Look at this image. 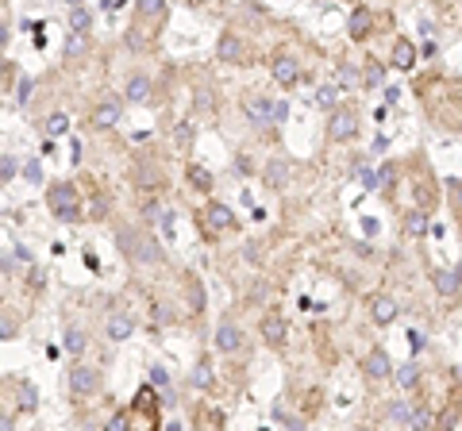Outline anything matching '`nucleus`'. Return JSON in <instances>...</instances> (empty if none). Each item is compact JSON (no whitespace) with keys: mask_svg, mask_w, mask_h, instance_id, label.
Instances as JSON below:
<instances>
[{"mask_svg":"<svg viewBox=\"0 0 462 431\" xmlns=\"http://www.w3.org/2000/svg\"><path fill=\"white\" fill-rule=\"evenodd\" d=\"M116 120H120V100H104V104H97V112H93V124L97 127H112Z\"/></svg>","mask_w":462,"mask_h":431,"instance_id":"f8f14e48","label":"nucleus"},{"mask_svg":"<svg viewBox=\"0 0 462 431\" xmlns=\"http://www.w3.org/2000/svg\"><path fill=\"white\" fill-rule=\"evenodd\" d=\"M393 370V366H389V355L385 350H370V358H366V373H370V377H385V373Z\"/></svg>","mask_w":462,"mask_h":431,"instance_id":"2eb2a0df","label":"nucleus"},{"mask_svg":"<svg viewBox=\"0 0 462 431\" xmlns=\"http://www.w3.org/2000/svg\"><path fill=\"white\" fill-rule=\"evenodd\" d=\"M397 385H401V389H416V385H420V370H416V362H404L401 370H397Z\"/></svg>","mask_w":462,"mask_h":431,"instance_id":"412c9836","label":"nucleus"},{"mask_svg":"<svg viewBox=\"0 0 462 431\" xmlns=\"http://www.w3.org/2000/svg\"><path fill=\"white\" fill-rule=\"evenodd\" d=\"M47 204H50V212H54L62 224H77V220H81V197H77V189H74V185H66V181L50 185Z\"/></svg>","mask_w":462,"mask_h":431,"instance_id":"f257e3e1","label":"nucleus"},{"mask_svg":"<svg viewBox=\"0 0 462 431\" xmlns=\"http://www.w3.org/2000/svg\"><path fill=\"white\" fill-rule=\"evenodd\" d=\"M374 27V16L366 8H355V16H351V39H366Z\"/></svg>","mask_w":462,"mask_h":431,"instance_id":"dca6fc26","label":"nucleus"},{"mask_svg":"<svg viewBox=\"0 0 462 431\" xmlns=\"http://www.w3.org/2000/svg\"><path fill=\"white\" fill-rule=\"evenodd\" d=\"M66 350H70V355H81V350H85V332L70 327V332H66Z\"/></svg>","mask_w":462,"mask_h":431,"instance_id":"bb28decb","label":"nucleus"},{"mask_svg":"<svg viewBox=\"0 0 462 431\" xmlns=\"http://www.w3.org/2000/svg\"><path fill=\"white\" fill-rule=\"evenodd\" d=\"M389 416H393V420H413V412L404 408V400H397V405L389 408Z\"/></svg>","mask_w":462,"mask_h":431,"instance_id":"ea45409f","label":"nucleus"},{"mask_svg":"<svg viewBox=\"0 0 462 431\" xmlns=\"http://www.w3.org/2000/svg\"><path fill=\"white\" fill-rule=\"evenodd\" d=\"M393 66L397 70H413L416 66V50H413V42H408V39H397L393 42Z\"/></svg>","mask_w":462,"mask_h":431,"instance_id":"9b49d317","label":"nucleus"},{"mask_svg":"<svg viewBox=\"0 0 462 431\" xmlns=\"http://www.w3.org/2000/svg\"><path fill=\"white\" fill-rule=\"evenodd\" d=\"M216 50H220V58H223V62H239V58H243V42L235 39V35H223Z\"/></svg>","mask_w":462,"mask_h":431,"instance_id":"6ab92c4d","label":"nucleus"},{"mask_svg":"<svg viewBox=\"0 0 462 431\" xmlns=\"http://www.w3.org/2000/svg\"><path fill=\"white\" fill-rule=\"evenodd\" d=\"M0 335H4V339H12V335H16V320H12L8 308H4V316H0Z\"/></svg>","mask_w":462,"mask_h":431,"instance_id":"473e14b6","label":"nucleus"},{"mask_svg":"<svg viewBox=\"0 0 462 431\" xmlns=\"http://www.w3.org/2000/svg\"><path fill=\"white\" fill-rule=\"evenodd\" d=\"M31 181H42V170H39V162H27V170H24Z\"/></svg>","mask_w":462,"mask_h":431,"instance_id":"c03bdc74","label":"nucleus"},{"mask_svg":"<svg viewBox=\"0 0 462 431\" xmlns=\"http://www.w3.org/2000/svg\"><path fill=\"white\" fill-rule=\"evenodd\" d=\"M104 431H127V416L124 412H116L112 420H108V428Z\"/></svg>","mask_w":462,"mask_h":431,"instance_id":"58836bf2","label":"nucleus"},{"mask_svg":"<svg viewBox=\"0 0 462 431\" xmlns=\"http://www.w3.org/2000/svg\"><path fill=\"white\" fill-rule=\"evenodd\" d=\"M262 339L273 343V347L285 343V323H281V316H266V320H262Z\"/></svg>","mask_w":462,"mask_h":431,"instance_id":"ddd939ff","label":"nucleus"},{"mask_svg":"<svg viewBox=\"0 0 462 431\" xmlns=\"http://www.w3.org/2000/svg\"><path fill=\"white\" fill-rule=\"evenodd\" d=\"M74 4H81V0H74Z\"/></svg>","mask_w":462,"mask_h":431,"instance_id":"de8ad7c7","label":"nucleus"},{"mask_svg":"<svg viewBox=\"0 0 462 431\" xmlns=\"http://www.w3.org/2000/svg\"><path fill=\"white\" fill-rule=\"evenodd\" d=\"M335 92H339V85H320V92H316V104L335 112Z\"/></svg>","mask_w":462,"mask_h":431,"instance_id":"a878e982","label":"nucleus"},{"mask_svg":"<svg viewBox=\"0 0 462 431\" xmlns=\"http://www.w3.org/2000/svg\"><path fill=\"white\" fill-rule=\"evenodd\" d=\"M335 85H358V70L339 66V70H335Z\"/></svg>","mask_w":462,"mask_h":431,"instance_id":"2f4dec72","label":"nucleus"},{"mask_svg":"<svg viewBox=\"0 0 462 431\" xmlns=\"http://www.w3.org/2000/svg\"><path fill=\"white\" fill-rule=\"evenodd\" d=\"M132 327H135L132 316H127V312H116L112 320H108V339H112V343H124L127 335H132Z\"/></svg>","mask_w":462,"mask_h":431,"instance_id":"9d476101","label":"nucleus"},{"mask_svg":"<svg viewBox=\"0 0 462 431\" xmlns=\"http://www.w3.org/2000/svg\"><path fill=\"white\" fill-rule=\"evenodd\" d=\"M77 50H85V35H74V39L66 42V54H77Z\"/></svg>","mask_w":462,"mask_h":431,"instance_id":"37998d69","label":"nucleus"},{"mask_svg":"<svg viewBox=\"0 0 462 431\" xmlns=\"http://www.w3.org/2000/svg\"><path fill=\"white\" fill-rule=\"evenodd\" d=\"M150 97V81L147 77H132L127 81V100H147Z\"/></svg>","mask_w":462,"mask_h":431,"instance_id":"b1692460","label":"nucleus"},{"mask_svg":"<svg viewBox=\"0 0 462 431\" xmlns=\"http://www.w3.org/2000/svg\"><path fill=\"white\" fill-rule=\"evenodd\" d=\"M447 189H451V197H454V204L462 208V181L459 177H451V181H447Z\"/></svg>","mask_w":462,"mask_h":431,"instance_id":"a19ab883","label":"nucleus"},{"mask_svg":"<svg viewBox=\"0 0 462 431\" xmlns=\"http://www.w3.org/2000/svg\"><path fill=\"white\" fill-rule=\"evenodd\" d=\"M70 27H74V35H85L93 27V16H89V8H81V4H74L70 8Z\"/></svg>","mask_w":462,"mask_h":431,"instance_id":"aec40b11","label":"nucleus"},{"mask_svg":"<svg viewBox=\"0 0 462 431\" xmlns=\"http://www.w3.org/2000/svg\"><path fill=\"white\" fill-rule=\"evenodd\" d=\"M285 177H289V162L285 158H270L262 170V181L270 185V189H285Z\"/></svg>","mask_w":462,"mask_h":431,"instance_id":"6e6552de","label":"nucleus"},{"mask_svg":"<svg viewBox=\"0 0 462 431\" xmlns=\"http://www.w3.org/2000/svg\"><path fill=\"white\" fill-rule=\"evenodd\" d=\"M0 177H4V185L16 177V158H12V154H0Z\"/></svg>","mask_w":462,"mask_h":431,"instance_id":"c756f323","label":"nucleus"},{"mask_svg":"<svg viewBox=\"0 0 462 431\" xmlns=\"http://www.w3.org/2000/svg\"><path fill=\"white\" fill-rule=\"evenodd\" d=\"M273 77H278V85H297V77H301V70H297V58L293 54H285V50H278L273 54Z\"/></svg>","mask_w":462,"mask_h":431,"instance_id":"423d86ee","label":"nucleus"},{"mask_svg":"<svg viewBox=\"0 0 462 431\" xmlns=\"http://www.w3.org/2000/svg\"><path fill=\"white\" fill-rule=\"evenodd\" d=\"M31 100V77H19V92H16V104H27Z\"/></svg>","mask_w":462,"mask_h":431,"instance_id":"c9c22d12","label":"nucleus"},{"mask_svg":"<svg viewBox=\"0 0 462 431\" xmlns=\"http://www.w3.org/2000/svg\"><path fill=\"white\" fill-rule=\"evenodd\" d=\"M135 405H143V408H154V389H150V385H143V389L135 393Z\"/></svg>","mask_w":462,"mask_h":431,"instance_id":"f704fd0d","label":"nucleus"},{"mask_svg":"<svg viewBox=\"0 0 462 431\" xmlns=\"http://www.w3.org/2000/svg\"><path fill=\"white\" fill-rule=\"evenodd\" d=\"M243 112H247V120L255 127L278 124V104H273L270 97H262V92H247V97H243Z\"/></svg>","mask_w":462,"mask_h":431,"instance_id":"7ed1b4c3","label":"nucleus"},{"mask_svg":"<svg viewBox=\"0 0 462 431\" xmlns=\"http://www.w3.org/2000/svg\"><path fill=\"white\" fill-rule=\"evenodd\" d=\"M408 347H413L416 355H420V350L428 347V339H424V332H416V327H413V332H408Z\"/></svg>","mask_w":462,"mask_h":431,"instance_id":"4c0bfd02","label":"nucleus"},{"mask_svg":"<svg viewBox=\"0 0 462 431\" xmlns=\"http://www.w3.org/2000/svg\"><path fill=\"white\" fill-rule=\"evenodd\" d=\"M408 423H413L416 431H431V412H428V408H416V412H413V420H408Z\"/></svg>","mask_w":462,"mask_h":431,"instance_id":"cd10ccee","label":"nucleus"},{"mask_svg":"<svg viewBox=\"0 0 462 431\" xmlns=\"http://www.w3.org/2000/svg\"><path fill=\"white\" fill-rule=\"evenodd\" d=\"M459 282H462V274H459V270H439V274H436V289L443 293V297L459 293Z\"/></svg>","mask_w":462,"mask_h":431,"instance_id":"f3484780","label":"nucleus"},{"mask_svg":"<svg viewBox=\"0 0 462 431\" xmlns=\"http://www.w3.org/2000/svg\"><path fill=\"white\" fill-rule=\"evenodd\" d=\"M120 247L127 250V258H135V262H158L162 258V250H158V243L154 239H147V235H139V231H120Z\"/></svg>","mask_w":462,"mask_h":431,"instance_id":"f03ea898","label":"nucleus"},{"mask_svg":"<svg viewBox=\"0 0 462 431\" xmlns=\"http://www.w3.org/2000/svg\"><path fill=\"white\" fill-rule=\"evenodd\" d=\"M66 127H70V120L62 116V112H54V116L47 120V131H50V135H66Z\"/></svg>","mask_w":462,"mask_h":431,"instance_id":"c85d7f7f","label":"nucleus"},{"mask_svg":"<svg viewBox=\"0 0 462 431\" xmlns=\"http://www.w3.org/2000/svg\"><path fill=\"white\" fill-rule=\"evenodd\" d=\"M166 12V0H139V16H147V19H158Z\"/></svg>","mask_w":462,"mask_h":431,"instance_id":"393cba45","label":"nucleus"},{"mask_svg":"<svg viewBox=\"0 0 462 431\" xmlns=\"http://www.w3.org/2000/svg\"><path fill=\"white\" fill-rule=\"evenodd\" d=\"M189 181L197 185V189H208V185H212V174H208V170H200V166H193L189 170Z\"/></svg>","mask_w":462,"mask_h":431,"instance_id":"7c9ffc66","label":"nucleus"},{"mask_svg":"<svg viewBox=\"0 0 462 431\" xmlns=\"http://www.w3.org/2000/svg\"><path fill=\"white\" fill-rule=\"evenodd\" d=\"M216 347L220 350H239L243 347V332L239 327H235V323H220V327H216Z\"/></svg>","mask_w":462,"mask_h":431,"instance_id":"1a4fd4ad","label":"nucleus"},{"mask_svg":"<svg viewBox=\"0 0 462 431\" xmlns=\"http://www.w3.org/2000/svg\"><path fill=\"white\" fill-rule=\"evenodd\" d=\"M370 316H374L378 323L397 320V304H393V297H374V300H370Z\"/></svg>","mask_w":462,"mask_h":431,"instance_id":"4468645a","label":"nucleus"},{"mask_svg":"<svg viewBox=\"0 0 462 431\" xmlns=\"http://www.w3.org/2000/svg\"><path fill=\"white\" fill-rule=\"evenodd\" d=\"M366 66H370V70H366V85H378L381 74H385V70H381V62H366Z\"/></svg>","mask_w":462,"mask_h":431,"instance_id":"e433bc0d","label":"nucleus"},{"mask_svg":"<svg viewBox=\"0 0 462 431\" xmlns=\"http://www.w3.org/2000/svg\"><path fill=\"white\" fill-rule=\"evenodd\" d=\"M289 431H305V420H289Z\"/></svg>","mask_w":462,"mask_h":431,"instance_id":"49530a36","label":"nucleus"},{"mask_svg":"<svg viewBox=\"0 0 462 431\" xmlns=\"http://www.w3.org/2000/svg\"><path fill=\"white\" fill-rule=\"evenodd\" d=\"M150 385H154V389H166V385H170V373H166L162 366H154V370H150Z\"/></svg>","mask_w":462,"mask_h":431,"instance_id":"72a5a7b5","label":"nucleus"},{"mask_svg":"<svg viewBox=\"0 0 462 431\" xmlns=\"http://www.w3.org/2000/svg\"><path fill=\"white\" fill-rule=\"evenodd\" d=\"M231 220H235V216H231L228 204H208V208H205V231H208V235H216V231H223V227H231Z\"/></svg>","mask_w":462,"mask_h":431,"instance_id":"0eeeda50","label":"nucleus"},{"mask_svg":"<svg viewBox=\"0 0 462 431\" xmlns=\"http://www.w3.org/2000/svg\"><path fill=\"white\" fill-rule=\"evenodd\" d=\"M363 231H366V235L378 231V220H374V216H366V220H363Z\"/></svg>","mask_w":462,"mask_h":431,"instance_id":"a18cd8bd","label":"nucleus"},{"mask_svg":"<svg viewBox=\"0 0 462 431\" xmlns=\"http://www.w3.org/2000/svg\"><path fill=\"white\" fill-rule=\"evenodd\" d=\"M355 127H358V120H355V112H351V108H335V112H331V120H328V135L335 143L351 139V135H355Z\"/></svg>","mask_w":462,"mask_h":431,"instance_id":"20e7f679","label":"nucleus"},{"mask_svg":"<svg viewBox=\"0 0 462 431\" xmlns=\"http://www.w3.org/2000/svg\"><path fill=\"white\" fill-rule=\"evenodd\" d=\"M404 231H408V235H424V231H428V216H424V212H408V216H404Z\"/></svg>","mask_w":462,"mask_h":431,"instance_id":"5701e85b","label":"nucleus"},{"mask_svg":"<svg viewBox=\"0 0 462 431\" xmlns=\"http://www.w3.org/2000/svg\"><path fill=\"white\" fill-rule=\"evenodd\" d=\"M378 185H381V189H389V185H393V166H381V174H378Z\"/></svg>","mask_w":462,"mask_h":431,"instance_id":"79ce46f5","label":"nucleus"},{"mask_svg":"<svg viewBox=\"0 0 462 431\" xmlns=\"http://www.w3.org/2000/svg\"><path fill=\"white\" fill-rule=\"evenodd\" d=\"M70 389H74L77 397H89V393L100 389V373L89 370V366H77V370L70 373Z\"/></svg>","mask_w":462,"mask_h":431,"instance_id":"39448f33","label":"nucleus"},{"mask_svg":"<svg viewBox=\"0 0 462 431\" xmlns=\"http://www.w3.org/2000/svg\"><path fill=\"white\" fill-rule=\"evenodd\" d=\"M16 397H19V408H24V412H35V408H39V393H35L31 382H16Z\"/></svg>","mask_w":462,"mask_h":431,"instance_id":"a211bd4d","label":"nucleus"},{"mask_svg":"<svg viewBox=\"0 0 462 431\" xmlns=\"http://www.w3.org/2000/svg\"><path fill=\"white\" fill-rule=\"evenodd\" d=\"M193 385H197V389H208V385H212V362H208V358L197 362V370H193Z\"/></svg>","mask_w":462,"mask_h":431,"instance_id":"4be33fe9","label":"nucleus"}]
</instances>
